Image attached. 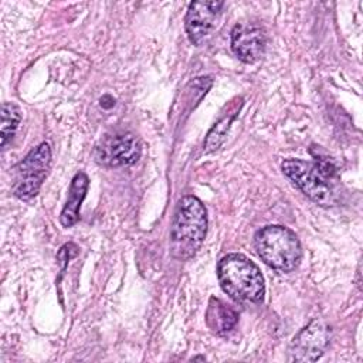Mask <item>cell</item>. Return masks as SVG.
<instances>
[{"mask_svg": "<svg viewBox=\"0 0 363 363\" xmlns=\"http://www.w3.org/2000/svg\"><path fill=\"white\" fill-rule=\"evenodd\" d=\"M51 164L50 145L43 142L14 167L17 180L13 186V193L17 199L28 201L35 197L47 176Z\"/></svg>", "mask_w": 363, "mask_h": 363, "instance_id": "5", "label": "cell"}, {"mask_svg": "<svg viewBox=\"0 0 363 363\" xmlns=\"http://www.w3.org/2000/svg\"><path fill=\"white\" fill-rule=\"evenodd\" d=\"M282 173L312 201L322 207H333L339 203L336 186L337 173L329 159L305 162L301 159H286L281 164Z\"/></svg>", "mask_w": 363, "mask_h": 363, "instance_id": "1", "label": "cell"}, {"mask_svg": "<svg viewBox=\"0 0 363 363\" xmlns=\"http://www.w3.org/2000/svg\"><path fill=\"white\" fill-rule=\"evenodd\" d=\"M140 155V143L132 133L113 136L112 139L102 142V145L95 150L96 162L108 167L130 166L139 160Z\"/></svg>", "mask_w": 363, "mask_h": 363, "instance_id": "8", "label": "cell"}, {"mask_svg": "<svg viewBox=\"0 0 363 363\" xmlns=\"http://www.w3.org/2000/svg\"><path fill=\"white\" fill-rule=\"evenodd\" d=\"M267 47V34L262 27L254 23H240L231 30L233 52L245 64L258 61Z\"/></svg>", "mask_w": 363, "mask_h": 363, "instance_id": "9", "label": "cell"}, {"mask_svg": "<svg viewBox=\"0 0 363 363\" xmlns=\"http://www.w3.org/2000/svg\"><path fill=\"white\" fill-rule=\"evenodd\" d=\"M193 360H204L203 356H197V357H193Z\"/></svg>", "mask_w": 363, "mask_h": 363, "instance_id": "14", "label": "cell"}, {"mask_svg": "<svg viewBox=\"0 0 363 363\" xmlns=\"http://www.w3.org/2000/svg\"><path fill=\"white\" fill-rule=\"evenodd\" d=\"M89 186V179L84 172H78L72 180L68 190L67 201L60 214V223L62 227L69 228L79 220V208L86 196Z\"/></svg>", "mask_w": 363, "mask_h": 363, "instance_id": "10", "label": "cell"}, {"mask_svg": "<svg viewBox=\"0 0 363 363\" xmlns=\"http://www.w3.org/2000/svg\"><path fill=\"white\" fill-rule=\"evenodd\" d=\"M238 322V313L234 308L221 299L211 296L206 311V323L217 335L230 332Z\"/></svg>", "mask_w": 363, "mask_h": 363, "instance_id": "11", "label": "cell"}, {"mask_svg": "<svg viewBox=\"0 0 363 363\" xmlns=\"http://www.w3.org/2000/svg\"><path fill=\"white\" fill-rule=\"evenodd\" d=\"M221 289L235 302H261L265 294L264 277L258 265L244 254L231 252L217 264Z\"/></svg>", "mask_w": 363, "mask_h": 363, "instance_id": "3", "label": "cell"}, {"mask_svg": "<svg viewBox=\"0 0 363 363\" xmlns=\"http://www.w3.org/2000/svg\"><path fill=\"white\" fill-rule=\"evenodd\" d=\"M254 247L258 257L278 272L294 271L302 258L298 235L288 227L272 224L257 231Z\"/></svg>", "mask_w": 363, "mask_h": 363, "instance_id": "4", "label": "cell"}, {"mask_svg": "<svg viewBox=\"0 0 363 363\" xmlns=\"http://www.w3.org/2000/svg\"><path fill=\"white\" fill-rule=\"evenodd\" d=\"M240 106H241V102L238 105H235L228 113L223 115L213 126L211 129L208 130L206 139H204V143H203V150L204 153H210V152H214L217 150L223 142L225 140V136L230 130V126L234 121V118L237 116L238 111H240Z\"/></svg>", "mask_w": 363, "mask_h": 363, "instance_id": "12", "label": "cell"}, {"mask_svg": "<svg viewBox=\"0 0 363 363\" xmlns=\"http://www.w3.org/2000/svg\"><path fill=\"white\" fill-rule=\"evenodd\" d=\"M207 233V211L196 196H183L176 206L170 231V254L179 261L196 255Z\"/></svg>", "mask_w": 363, "mask_h": 363, "instance_id": "2", "label": "cell"}, {"mask_svg": "<svg viewBox=\"0 0 363 363\" xmlns=\"http://www.w3.org/2000/svg\"><path fill=\"white\" fill-rule=\"evenodd\" d=\"M224 1H191L189 4L184 27L191 44L200 45L214 30Z\"/></svg>", "mask_w": 363, "mask_h": 363, "instance_id": "7", "label": "cell"}, {"mask_svg": "<svg viewBox=\"0 0 363 363\" xmlns=\"http://www.w3.org/2000/svg\"><path fill=\"white\" fill-rule=\"evenodd\" d=\"M329 343V328L320 319H313L296 336L289 346V360L316 362L322 357Z\"/></svg>", "mask_w": 363, "mask_h": 363, "instance_id": "6", "label": "cell"}, {"mask_svg": "<svg viewBox=\"0 0 363 363\" xmlns=\"http://www.w3.org/2000/svg\"><path fill=\"white\" fill-rule=\"evenodd\" d=\"M20 122H21L20 108L13 102H3V105H1V129H0V145L3 149L13 139Z\"/></svg>", "mask_w": 363, "mask_h": 363, "instance_id": "13", "label": "cell"}]
</instances>
